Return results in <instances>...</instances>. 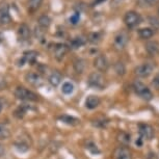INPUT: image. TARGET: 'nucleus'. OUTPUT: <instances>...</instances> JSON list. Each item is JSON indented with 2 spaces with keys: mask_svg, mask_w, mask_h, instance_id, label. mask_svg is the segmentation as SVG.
<instances>
[{
  "mask_svg": "<svg viewBox=\"0 0 159 159\" xmlns=\"http://www.w3.org/2000/svg\"><path fill=\"white\" fill-rule=\"evenodd\" d=\"M132 88H133V91L135 92V94L139 98H142L143 100L151 101L153 99V93L151 92V89L139 80H135L132 84Z\"/></svg>",
  "mask_w": 159,
  "mask_h": 159,
  "instance_id": "f257e3e1",
  "label": "nucleus"
},
{
  "mask_svg": "<svg viewBox=\"0 0 159 159\" xmlns=\"http://www.w3.org/2000/svg\"><path fill=\"white\" fill-rule=\"evenodd\" d=\"M124 23L129 29H133L142 23V17L135 11H129L124 16Z\"/></svg>",
  "mask_w": 159,
  "mask_h": 159,
  "instance_id": "f03ea898",
  "label": "nucleus"
},
{
  "mask_svg": "<svg viewBox=\"0 0 159 159\" xmlns=\"http://www.w3.org/2000/svg\"><path fill=\"white\" fill-rule=\"evenodd\" d=\"M88 83L89 86L94 89H102L105 86V79L101 72H93L89 74Z\"/></svg>",
  "mask_w": 159,
  "mask_h": 159,
  "instance_id": "7ed1b4c3",
  "label": "nucleus"
},
{
  "mask_svg": "<svg viewBox=\"0 0 159 159\" xmlns=\"http://www.w3.org/2000/svg\"><path fill=\"white\" fill-rule=\"evenodd\" d=\"M15 96L17 99L21 101H37L38 95H35L34 92L23 88V86H18L15 91Z\"/></svg>",
  "mask_w": 159,
  "mask_h": 159,
  "instance_id": "20e7f679",
  "label": "nucleus"
},
{
  "mask_svg": "<svg viewBox=\"0 0 159 159\" xmlns=\"http://www.w3.org/2000/svg\"><path fill=\"white\" fill-rule=\"evenodd\" d=\"M155 69V66L152 62H143L142 65H139L134 69V73L139 78H148L153 73Z\"/></svg>",
  "mask_w": 159,
  "mask_h": 159,
  "instance_id": "39448f33",
  "label": "nucleus"
},
{
  "mask_svg": "<svg viewBox=\"0 0 159 159\" xmlns=\"http://www.w3.org/2000/svg\"><path fill=\"white\" fill-rule=\"evenodd\" d=\"M128 42H129V35L127 34V32L121 31L115 37V40H113V48L118 51H122L126 48Z\"/></svg>",
  "mask_w": 159,
  "mask_h": 159,
  "instance_id": "423d86ee",
  "label": "nucleus"
},
{
  "mask_svg": "<svg viewBox=\"0 0 159 159\" xmlns=\"http://www.w3.org/2000/svg\"><path fill=\"white\" fill-rule=\"evenodd\" d=\"M139 133L142 139H152L154 137V129L149 124H139Z\"/></svg>",
  "mask_w": 159,
  "mask_h": 159,
  "instance_id": "0eeeda50",
  "label": "nucleus"
},
{
  "mask_svg": "<svg viewBox=\"0 0 159 159\" xmlns=\"http://www.w3.org/2000/svg\"><path fill=\"white\" fill-rule=\"evenodd\" d=\"M94 67L99 72H106L109 68V62L107 61L106 56L103 54H99L94 59Z\"/></svg>",
  "mask_w": 159,
  "mask_h": 159,
  "instance_id": "6e6552de",
  "label": "nucleus"
},
{
  "mask_svg": "<svg viewBox=\"0 0 159 159\" xmlns=\"http://www.w3.org/2000/svg\"><path fill=\"white\" fill-rule=\"evenodd\" d=\"M113 159H132V152L127 147L120 146L113 152Z\"/></svg>",
  "mask_w": 159,
  "mask_h": 159,
  "instance_id": "1a4fd4ad",
  "label": "nucleus"
},
{
  "mask_svg": "<svg viewBox=\"0 0 159 159\" xmlns=\"http://www.w3.org/2000/svg\"><path fill=\"white\" fill-rule=\"evenodd\" d=\"M68 51H69V47L67 45L62 43H57L53 47V55H54V57L57 61H61L68 53Z\"/></svg>",
  "mask_w": 159,
  "mask_h": 159,
  "instance_id": "9d476101",
  "label": "nucleus"
},
{
  "mask_svg": "<svg viewBox=\"0 0 159 159\" xmlns=\"http://www.w3.org/2000/svg\"><path fill=\"white\" fill-rule=\"evenodd\" d=\"M17 34H18V38H19L20 41L25 42V41H28L29 39H30L31 30H30V28H29V26L27 25V24L23 23L19 26Z\"/></svg>",
  "mask_w": 159,
  "mask_h": 159,
  "instance_id": "9b49d317",
  "label": "nucleus"
},
{
  "mask_svg": "<svg viewBox=\"0 0 159 159\" xmlns=\"http://www.w3.org/2000/svg\"><path fill=\"white\" fill-rule=\"evenodd\" d=\"M39 56V53L34 50H29V51H25L23 53V57L21 59V64L20 66H23L24 64H34L37 61Z\"/></svg>",
  "mask_w": 159,
  "mask_h": 159,
  "instance_id": "f8f14e48",
  "label": "nucleus"
},
{
  "mask_svg": "<svg viewBox=\"0 0 159 159\" xmlns=\"http://www.w3.org/2000/svg\"><path fill=\"white\" fill-rule=\"evenodd\" d=\"M25 80L27 81L29 84L34 85V86H40L43 83V80H42L41 76L37 73H34V72H29L25 75Z\"/></svg>",
  "mask_w": 159,
  "mask_h": 159,
  "instance_id": "ddd939ff",
  "label": "nucleus"
},
{
  "mask_svg": "<svg viewBox=\"0 0 159 159\" xmlns=\"http://www.w3.org/2000/svg\"><path fill=\"white\" fill-rule=\"evenodd\" d=\"M145 49L149 55L156 56L159 54V43L157 41H148L145 45Z\"/></svg>",
  "mask_w": 159,
  "mask_h": 159,
  "instance_id": "4468645a",
  "label": "nucleus"
},
{
  "mask_svg": "<svg viewBox=\"0 0 159 159\" xmlns=\"http://www.w3.org/2000/svg\"><path fill=\"white\" fill-rule=\"evenodd\" d=\"M100 103H101V100L98 96L91 95V96H89L85 100V107L88 109H95L100 105Z\"/></svg>",
  "mask_w": 159,
  "mask_h": 159,
  "instance_id": "2eb2a0df",
  "label": "nucleus"
},
{
  "mask_svg": "<svg viewBox=\"0 0 159 159\" xmlns=\"http://www.w3.org/2000/svg\"><path fill=\"white\" fill-rule=\"evenodd\" d=\"M11 22V17L7 7H0V25H7Z\"/></svg>",
  "mask_w": 159,
  "mask_h": 159,
  "instance_id": "dca6fc26",
  "label": "nucleus"
},
{
  "mask_svg": "<svg viewBox=\"0 0 159 159\" xmlns=\"http://www.w3.org/2000/svg\"><path fill=\"white\" fill-rule=\"evenodd\" d=\"M61 79H62V75H61V72L53 71L49 76V78H48V81H49V83L52 86L56 88V86H58L59 84H61Z\"/></svg>",
  "mask_w": 159,
  "mask_h": 159,
  "instance_id": "f3484780",
  "label": "nucleus"
},
{
  "mask_svg": "<svg viewBox=\"0 0 159 159\" xmlns=\"http://www.w3.org/2000/svg\"><path fill=\"white\" fill-rule=\"evenodd\" d=\"M137 34H139V38L142 40H150L154 35V30L151 27H143V28H139L137 30Z\"/></svg>",
  "mask_w": 159,
  "mask_h": 159,
  "instance_id": "a211bd4d",
  "label": "nucleus"
},
{
  "mask_svg": "<svg viewBox=\"0 0 159 159\" xmlns=\"http://www.w3.org/2000/svg\"><path fill=\"white\" fill-rule=\"evenodd\" d=\"M38 25L40 26L41 28H43L46 30V29L49 28V26L51 25L50 17L47 16V15H42V16H40L38 19Z\"/></svg>",
  "mask_w": 159,
  "mask_h": 159,
  "instance_id": "6ab92c4d",
  "label": "nucleus"
},
{
  "mask_svg": "<svg viewBox=\"0 0 159 159\" xmlns=\"http://www.w3.org/2000/svg\"><path fill=\"white\" fill-rule=\"evenodd\" d=\"M58 119H59V121H61L62 123L68 124V125H71V126L77 125L78 123L80 122L77 118H74V116H68V115H64V116H59Z\"/></svg>",
  "mask_w": 159,
  "mask_h": 159,
  "instance_id": "aec40b11",
  "label": "nucleus"
},
{
  "mask_svg": "<svg viewBox=\"0 0 159 159\" xmlns=\"http://www.w3.org/2000/svg\"><path fill=\"white\" fill-rule=\"evenodd\" d=\"M74 70L76 71V73L81 74L85 70V61L82 58H77L74 61Z\"/></svg>",
  "mask_w": 159,
  "mask_h": 159,
  "instance_id": "412c9836",
  "label": "nucleus"
},
{
  "mask_svg": "<svg viewBox=\"0 0 159 159\" xmlns=\"http://www.w3.org/2000/svg\"><path fill=\"white\" fill-rule=\"evenodd\" d=\"M85 44V40L81 37H77L73 39V40L71 41L70 43V48L71 49H78V48H80L81 46Z\"/></svg>",
  "mask_w": 159,
  "mask_h": 159,
  "instance_id": "4be33fe9",
  "label": "nucleus"
},
{
  "mask_svg": "<svg viewBox=\"0 0 159 159\" xmlns=\"http://www.w3.org/2000/svg\"><path fill=\"white\" fill-rule=\"evenodd\" d=\"M43 0H27V7L30 11H35L41 7Z\"/></svg>",
  "mask_w": 159,
  "mask_h": 159,
  "instance_id": "5701e85b",
  "label": "nucleus"
},
{
  "mask_svg": "<svg viewBox=\"0 0 159 159\" xmlns=\"http://www.w3.org/2000/svg\"><path fill=\"white\" fill-rule=\"evenodd\" d=\"M61 92L64 93L65 95H71L72 93L74 92V84L71 82H65L61 86Z\"/></svg>",
  "mask_w": 159,
  "mask_h": 159,
  "instance_id": "b1692460",
  "label": "nucleus"
},
{
  "mask_svg": "<svg viewBox=\"0 0 159 159\" xmlns=\"http://www.w3.org/2000/svg\"><path fill=\"white\" fill-rule=\"evenodd\" d=\"M119 142H121L122 143H124V145H128V143H130L131 142V137H130V134L126 133V132H121V133L119 134Z\"/></svg>",
  "mask_w": 159,
  "mask_h": 159,
  "instance_id": "393cba45",
  "label": "nucleus"
},
{
  "mask_svg": "<svg viewBox=\"0 0 159 159\" xmlns=\"http://www.w3.org/2000/svg\"><path fill=\"white\" fill-rule=\"evenodd\" d=\"M27 110H28V106H26V105H21V106H19L16 109V111H15V116H16L17 118L21 119L25 116V113Z\"/></svg>",
  "mask_w": 159,
  "mask_h": 159,
  "instance_id": "a878e982",
  "label": "nucleus"
},
{
  "mask_svg": "<svg viewBox=\"0 0 159 159\" xmlns=\"http://www.w3.org/2000/svg\"><path fill=\"white\" fill-rule=\"evenodd\" d=\"M45 34H46V30H45V29L41 28L39 25L35 26V28H34V35H35V38H37L38 40L43 41L44 38H45Z\"/></svg>",
  "mask_w": 159,
  "mask_h": 159,
  "instance_id": "bb28decb",
  "label": "nucleus"
},
{
  "mask_svg": "<svg viewBox=\"0 0 159 159\" xmlns=\"http://www.w3.org/2000/svg\"><path fill=\"white\" fill-rule=\"evenodd\" d=\"M115 70L116 72V74L120 75V76H123L126 73V67L122 61H118L115 65Z\"/></svg>",
  "mask_w": 159,
  "mask_h": 159,
  "instance_id": "cd10ccee",
  "label": "nucleus"
},
{
  "mask_svg": "<svg viewBox=\"0 0 159 159\" xmlns=\"http://www.w3.org/2000/svg\"><path fill=\"white\" fill-rule=\"evenodd\" d=\"M101 38H102L101 34H99V32H93V34H89V41L93 44H97L101 41Z\"/></svg>",
  "mask_w": 159,
  "mask_h": 159,
  "instance_id": "c85d7f7f",
  "label": "nucleus"
},
{
  "mask_svg": "<svg viewBox=\"0 0 159 159\" xmlns=\"http://www.w3.org/2000/svg\"><path fill=\"white\" fill-rule=\"evenodd\" d=\"M10 136V131L3 125H0V139H5Z\"/></svg>",
  "mask_w": 159,
  "mask_h": 159,
  "instance_id": "c756f323",
  "label": "nucleus"
},
{
  "mask_svg": "<svg viewBox=\"0 0 159 159\" xmlns=\"http://www.w3.org/2000/svg\"><path fill=\"white\" fill-rule=\"evenodd\" d=\"M16 149L18 150V151H20V152H26L27 150L29 149V147L27 143H23V142H21V143H16Z\"/></svg>",
  "mask_w": 159,
  "mask_h": 159,
  "instance_id": "7c9ffc66",
  "label": "nucleus"
},
{
  "mask_svg": "<svg viewBox=\"0 0 159 159\" xmlns=\"http://www.w3.org/2000/svg\"><path fill=\"white\" fill-rule=\"evenodd\" d=\"M149 21H150V24L152 25V29L155 30V29H159V19L155 17H150L149 18Z\"/></svg>",
  "mask_w": 159,
  "mask_h": 159,
  "instance_id": "2f4dec72",
  "label": "nucleus"
},
{
  "mask_svg": "<svg viewBox=\"0 0 159 159\" xmlns=\"http://www.w3.org/2000/svg\"><path fill=\"white\" fill-rule=\"evenodd\" d=\"M152 86L156 89H159V73L156 74L154 79L152 80Z\"/></svg>",
  "mask_w": 159,
  "mask_h": 159,
  "instance_id": "473e14b6",
  "label": "nucleus"
},
{
  "mask_svg": "<svg viewBox=\"0 0 159 159\" xmlns=\"http://www.w3.org/2000/svg\"><path fill=\"white\" fill-rule=\"evenodd\" d=\"M7 86V82L5 80V78L3 76H0V91L4 89Z\"/></svg>",
  "mask_w": 159,
  "mask_h": 159,
  "instance_id": "72a5a7b5",
  "label": "nucleus"
},
{
  "mask_svg": "<svg viewBox=\"0 0 159 159\" xmlns=\"http://www.w3.org/2000/svg\"><path fill=\"white\" fill-rule=\"evenodd\" d=\"M86 148H88L92 153H94V154H95V153H99V150H98L97 146H96L95 143H89V146L86 147Z\"/></svg>",
  "mask_w": 159,
  "mask_h": 159,
  "instance_id": "f704fd0d",
  "label": "nucleus"
},
{
  "mask_svg": "<svg viewBox=\"0 0 159 159\" xmlns=\"http://www.w3.org/2000/svg\"><path fill=\"white\" fill-rule=\"evenodd\" d=\"M79 19H80L79 14H75L70 18V21H71L72 24H77L78 22H79Z\"/></svg>",
  "mask_w": 159,
  "mask_h": 159,
  "instance_id": "c9c22d12",
  "label": "nucleus"
},
{
  "mask_svg": "<svg viewBox=\"0 0 159 159\" xmlns=\"http://www.w3.org/2000/svg\"><path fill=\"white\" fill-rule=\"evenodd\" d=\"M124 1H125V0H112V1H111V7H119V5H121Z\"/></svg>",
  "mask_w": 159,
  "mask_h": 159,
  "instance_id": "e433bc0d",
  "label": "nucleus"
},
{
  "mask_svg": "<svg viewBox=\"0 0 159 159\" xmlns=\"http://www.w3.org/2000/svg\"><path fill=\"white\" fill-rule=\"evenodd\" d=\"M5 154V148L2 143H0V157H2Z\"/></svg>",
  "mask_w": 159,
  "mask_h": 159,
  "instance_id": "4c0bfd02",
  "label": "nucleus"
},
{
  "mask_svg": "<svg viewBox=\"0 0 159 159\" xmlns=\"http://www.w3.org/2000/svg\"><path fill=\"white\" fill-rule=\"evenodd\" d=\"M145 2H147L148 4L150 5H153V4H156L158 2V0H145Z\"/></svg>",
  "mask_w": 159,
  "mask_h": 159,
  "instance_id": "58836bf2",
  "label": "nucleus"
},
{
  "mask_svg": "<svg viewBox=\"0 0 159 159\" xmlns=\"http://www.w3.org/2000/svg\"><path fill=\"white\" fill-rule=\"evenodd\" d=\"M2 108H3V103H2V100L0 99V112H1Z\"/></svg>",
  "mask_w": 159,
  "mask_h": 159,
  "instance_id": "ea45409f",
  "label": "nucleus"
},
{
  "mask_svg": "<svg viewBox=\"0 0 159 159\" xmlns=\"http://www.w3.org/2000/svg\"><path fill=\"white\" fill-rule=\"evenodd\" d=\"M2 41H3V35H2L1 34H0V43H1Z\"/></svg>",
  "mask_w": 159,
  "mask_h": 159,
  "instance_id": "a19ab883",
  "label": "nucleus"
},
{
  "mask_svg": "<svg viewBox=\"0 0 159 159\" xmlns=\"http://www.w3.org/2000/svg\"><path fill=\"white\" fill-rule=\"evenodd\" d=\"M102 1H104V0H97V1H95V3L97 4V3H99V2H102Z\"/></svg>",
  "mask_w": 159,
  "mask_h": 159,
  "instance_id": "79ce46f5",
  "label": "nucleus"
},
{
  "mask_svg": "<svg viewBox=\"0 0 159 159\" xmlns=\"http://www.w3.org/2000/svg\"><path fill=\"white\" fill-rule=\"evenodd\" d=\"M158 16H159V11H158Z\"/></svg>",
  "mask_w": 159,
  "mask_h": 159,
  "instance_id": "37998d69",
  "label": "nucleus"
}]
</instances>
